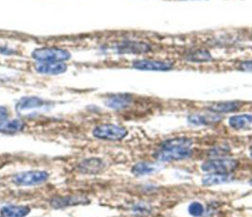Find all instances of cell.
Masks as SVG:
<instances>
[{"instance_id": "cell-1", "label": "cell", "mask_w": 252, "mask_h": 217, "mask_svg": "<svg viewBox=\"0 0 252 217\" xmlns=\"http://www.w3.org/2000/svg\"><path fill=\"white\" fill-rule=\"evenodd\" d=\"M92 134L97 139L118 141L126 137L128 131L125 127L116 124H99L93 129Z\"/></svg>"}, {"instance_id": "cell-2", "label": "cell", "mask_w": 252, "mask_h": 217, "mask_svg": "<svg viewBox=\"0 0 252 217\" xmlns=\"http://www.w3.org/2000/svg\"><path fill=\"white\" fill-rule=\"evenodd\" d=\"M31 56L37 62H65L71 58L69 51L59 47L35 48L31 53Z\"/></svg>"}, {"instance_id": "cell-3", "label": "cell", "mask_w": 252, "mask_h": 217, "mask_svg": "<svg viewBox=\"0 0 252 217\" xmlns=\"http://www.w3.org/2000/svg\"><path fill=\"white\" fill-rule=\"evenodd\" d=\"M238 165L237 160L232 158H213L209 159L201 165L204 172L211 174H228L233 171Z\"/></svg>"}, {"instance_id": "cell-4", "label": "cell", "mask_w": 252, "mask_h": 217, "mask_svg": "<svg viewBox=\"0 0 252 217\" xmlns=\"http://www.w3.org/2000/svg\"><path fill=\"white\" fill-rule=\"evenodd\" d=\"M193 155V149L191 147H163L159 148L155 152L154 156L160 162L178 161L188 159Z\"/></svg>"}, {"instance_id": "cell-5", "label": "cell", "mask_w": 252, "mask_h": 217, "mask_svg": "<svg viewBox=\"0 0 252 217\" xmlns=\"http://www.w3.org/2000/svg\"><path fill=\"white\" fill-rule=\"evenodd\" d=\"M49 174L46 171L34 170V171H26L16 174L12 182L19 187H30L40 185L47 181Z\"/></svg>"}, {"instance_id": "cell-6", "label": "cell", "mask_w": 252, "mask_h": 217, "mask_svg": "<svg viewBox=\"0 0 252 217\" xmlns=\"http://www.w3.org/2000/svg\"><path fill=\"white\" fill-rule=\"evenodd\" d=\"M112 48L116 52L122 54H143L150 52L152 46L145 41L126 39L115 43Z\"/></svg>"}, {"instance_id": "cell-7", "label": "cell", "mask_w": 252, "mask_h": 217, "mask_svg": "<svg viewBox=\"0 0 252 217\" xmlns=\"http://www.w3.org/2000/svg\"><path fill=\"white\" fill-rule=\"evenodd\" d=\"M131 67L141 71H157L165 72L173 69L174 65L170 61L153 60V59H138L131 63Z\"/></svg>"}, {"instance_id": "cell-8", "label": "cell", "mask_w": 252, "mask_h": 217, "mask_svg": "<svg viewBox=\"0 0 252 217\" xmlns=\"http://www.w3.org/2000/svg\"><path fill=\"white\" fill-rule=\"evenodd\" d=\"M68 66L65 62H35V72L42 75H60L67 71Z\"/></svg>"}, {"instance_id": "cell-9", "label": "cell", "mask_w": 252, "mask_h": 217, "mask_svg": "<svg viewBox=\"0 0 252 217\" xmlns=\"http://www.w3.org/2000/svg\"><path fill=\"white\" fill-rule=\"evenodd\" d=\"M133 102V98L131 94L128 93H117L113 95H109L104 103L107 107L113 110H122L128 108Z\"/></svg>"}, {"instance_id": "cell-10", "label": "cell", "mask_w": 252, "mask_h": 217, "mask_svg": "<svg viewBox=\"0 0 252 217\" xmlns=\"http://www.w3.org/2000/svg\"><path fill=\"white\" fill-rule=\"evenodd\" d=\"M89 200L85 197H80L79 195H64L57 196L50 200V205L54 208H62L66 206H72L76 204H81L84 202H88Z\"/></svg>"}, {"instance_id": "cell-11", "label": "cell", "mask_w": 252, "mask_h": 217, "mask_svg": "<svg viewBox=\"0 0 252 217\" xmlns=\"http://www.w3.org/2000/svg\"><path fill=\"white\" fill-rule=\"evenodd\" d=\"M243 105L241 101H221L214 102L208 106V110L213 113H228L239 109Z\"/></svg>"}, {"instance_id": "cell-12", "label": "cell", "mask_w": 252, "mask_h": 217, "mask_svg": "<svg viewBox=\"0 0 252 217\" xmlns=\"http://www.w3.org/2000/svg\"><path fill=\"white\" fill-rule=\"evenodd\" d=\"M47 102L39 97L36 96H25L22 97L17 103H16V109L17 111H25V110H31L33 108H39L46 104Z\"/></svg>"}, {"instance_id": "cell-13", "label": "cell", "mask_w": 252, "mask_h": 217, "mask_svg": "<svg viewBox=\"0 0 252 217\" xmlns=\"http://www.w3.org/2000/svg\"><path fill=\"white\" fill-rule=\"evenodd\" d=\"M26 127V123L20 119H7L5 121L0 122V133L12 135L21 133L24 131Z\"/></svg>"}, {"instance_id": "cell-14", "label": "cell", "mask_w": 252, "mask_h": 217, "mask_svg": "<svg viewBox=\"0 0 252 217\" xmlns=\"http://www.w3.org/2000/svg\"><path fill=\"white\" fill-rule=\"evenodd\" d=\"M104 167V163L99 158H88L79 164V170L85 174H96Z\"/></svg>"}, {"instance_id": "cell-15", "label": "cell", "mask_w": 252, "mask_h": 217, "mask_svg": "<svg viewBox=\"0 0 252 217\" xmlns=\"http://www.w3.org/2000/svg\"><path fill=\"white\" fill-rule=\"evenodd\" d=\"M228 125L234 130H247L252 128V115L240 114L231 116L228 119Z\"/></svg>"}, {"instance_id": "cell-16", "label": "cell", "mask_w": 252, "mask_h": 217, "mask_svg": "<svg viewBox=\"0 0 252 217\" xmlns=\"http://www.w3.org/2000/svg\"><path fill=\"white\" fill-rule=\"evenodd\" d=\"M31 208L26 205H6L0 209L2 217H26Z\"/></svg>"}, {"instance_id": "cell-17", "label": "cell", "mask_w": 252, "mask_h": 217, "mask_svg": "<svg viewBox=\"0 0 252 217\" xmlns=\"http://www.w3.org/2000/svg\"><path fill=\"white\" fill-rule=\"evenodd\" d=\"M190 124L194 126H208L217 123L220 120L218 115H204V114H190L187 117Z\"/></svg>"}, {"instance_id": "cell-18", "label": "cell", "mask_w": 252, "mask_h": 217, "mask_svg": "<svg viewBox=\"0 0 252 217\" xmlns=\"http://www.w3.org/2000/svg\"><path fill=\"white\" fill-rule=\"evenodd\" d=\"M158 170V167L157 164L150 163V162H139L136 163L131 171L134 175L136 176H145V175H150Z\"/></svg>"}, {"instance_id": "cell-19", "label": "cell", "mask_w": 252, "mask_h": 217, "mask_svg": "<svg viewBox=\"0 0 252 217\" xmlns=\"http://www.w3.org/2000/svg\"><path fill=\"white\" fill-rule=\"evenodd\" d=\"M233 177L230 174H210L202 179V184L205 186H214L230 182Z\"/></svg>"}, {"instance_id": "cell-20", "label": "cell", "mask_w": 252, "mask_h": 217, "mask_svg": "<svg viewBox=\"0 0 252 217\" xmlns=\"http://www.w3.org/2000/svg\"><path fill=\"white\" fill-rule=\"evenodd\" d=\"M212 55L207 49H195L193 51H190L186 55V59L192 62H208L212 60Z\"/></svg>"}, {"instance_id": "cell-21", "label": "cell", "mask_w": 252, "mask_h": 217, "mask_svg": "<svg viewBox=\"0 0 252 217\" xmlns=\"http://www.w3.org/2000/svg\"><path fill=\"white\" fill-rule=\"evenodd\" d=\"M192 139L188 137H174L163 140L159 146L163 147H191Z\"/></svg>"}, {"instance_id": "cell-22", "label": "cell", "mask_w": 252, "mask_h": 217, "mask_svg": "<svg viewBox=\"0 0 252 217\" xmlns=\"http://www.w3.org/2000/svg\"><path fill=\"white\" fill-rule=\"evenodd\" d=\"M188 212L193 217H201L205 213V207L201 202L193 201L188 206Z\"/></svg>"}, {"instance_id": "cell-23", "label": "cell", "mask_w": 252, "mask_h": 217, "mask_svg": "<svg viewBox=\"0 0 252 217\" xmlns=\"http://www.w3.org/2000/svg\"><path fill=\"white\" fill-rule=\"evenodd\" d=\"M134 212L137 214H141V215H146L149 214L151 212V207L147 204H137L134 208H133Z\"/></svg>"}, {"instance_id": "cell-24", "label": "cell", "mask_w": 252, "mask_h": 217, "mask_svg": "<svg viewBox=\"0 0 252 217\" xmlns=\"http://www.w3.org/2000/svg\"><path fill=\"white\" fill-rule=\"evenodd\" d=\"M238 69L243 72H252V60H246L238 65Z\"/></svg>"}, {"instance_id": "cell-25", "label": "cell", "mask_w": 252, "mask_h": 217, "mask_svg": "<svg viewBox=\"0 0 252 217\" xmlns=\"http://www.w3.org/2000/svg\"><path fill=\"white\" fill-rule=\"evenodd\" d=\"M9 118V110L5 106L0 105V122L5 121Z\"/></svg>"}, {"instance_id": "cell-26", "label": "cell", "mask_w": 252, "mask_h": 217, "mask_svg": "<svg viewBox=\"0 0 252 217\" xmlns=\"http://www.w3.org/2000/svg\"><path fill=\"white\" fill-rule=\"evenodd\" d=\"M250 156L252 157V145H251V147H250Z\"/></svg>"}, {"instance_id": "cell-27", "label": "cell", "mask_w": 252, "mask_h": 217, "mask_svg": "<svg viewBox=\"0 0 252 217\" xmlns=\"http://www.w3.org/2000/svg\"><path fill=\"white\" fill-rule=\"evenodd\" d=\"M249 184H250V185H252V179L249 181Z\"/></svg>"}, {"instance_id": "cell-28", "label": "cell", "mask_w": 252, "mask_h": 217, "mask_svg": "<svg viewBox=\"0 0 252 217\" xmlns=\"http://www.w3.org/2000/svg\"><path fill=\"white\" fill-rule=\"evenodd\" d=\"M251 37H252V32H251Z\"/></svg>"}]
</instances>
